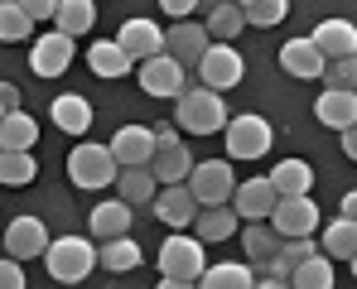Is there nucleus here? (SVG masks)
Listing matches in <instances>:
<instances>
[{"mask_svg":"<svg viewBox=\"0 0 357 289\" xmlns=\"http://www.w3.org/2000/svg\"><path fill=\"white\" fill-rule=\"evenodd\" d=\"M227 120H232V116H227V102H222L218 92H208L203 82L188 87L174 102V125L188 130V135H218V130H227Z\"/></svg>","mask_w":357,"mask_h":289,"instance_id":"1","label":"nucleus"},{"mask_svg":"<svg viewBox=\"0 0 357 289\" xmlns=\"http://www.w3.org/2000/svg\"><path fill=\"white\" fill-rule=\"evenodd\" d=\"M44 265H49V280L59 285H82L97 265V246L87 236H59L49 251H44Z\"/></svg>","mask_w":357,"mask_h":289,"instance_id":"2","label":"nucleus"},{"mask_svg":"<svg viewBox=\"0 0 357 289\" xmlns=\"http://www.w3.org/2000/svg\"><path fill=\"white\" fill-rule=\"evenodd\" d=\"M68 178H73L77 188H107V183H116L121 164H116V155H112V145H92V140L73 145V155H68Z\"/></svg>","mask_w":357,"mask_h":289,"instance_id":"3","label":"nucleus"},{"mask_svg":"<svg viewBox=\"0 0 357 289\" xmlns=\"http://www.w3.org/2000/svg\"><path fill=\"white\" fill-rule=\"evenodd\" d=\"M188 193L198 198V208H232V193H237V173L227 159H203L188 173Z\"/></svg>","mask_w":357,"mask_h":289,"instance_id":"4","label":"nucleus"},{"mask_svg":"<svg viewBox=\"0 0 357 289\" xmlns=\"http://www.w3.org/2000/svg\"><path fill=\"white\" fill-rule=\"evenodd\" d=\"M222 140H227V155H232V159H266L271 145H275V130H271L266 116L246 111V116H232V120H227Z\"/></svg>","mask_w":357,"mask_h":289,"instance_id":"5","label":"nucleus"},{"mask_svg":"<svg viewBox=\"0 0 357 289\" xmlns=\"http://www.w3.org/2000/svg\"><path fill=\"white\" fill-rule=\"evenodd\" d=\"M203 270H208V256H203V241H198V236L174 231V236L160 246V275H165V280H188V285H198Z\"/></svg>","mask_w":357,"mask_h":289,"instance_id":"6","label":"nucleus"},{"mask_svg":"<svg viewBox=\"0 0 357 289\" xmlns=\"http://www.w3.org/2000/svg\"><path fill=\"white\" fill-rule=\"evenodd\" d=\"M198 77H203V87H208V92H218V97H222V92H232L241 77H246V58H241L232 44H213L208 58L198 63Z\"/></svg>","mask_w":357,"mask_h":289,"instance_id":"7","label":"nucleus"},{"mask_svg":"<svg viewBox=\"0 0 357 289\" xmlns=\"http://www.w3.org/2000/svg\"><path fill=\"white\" fill-rule=\"evenodd\" d=\"M271 227H275L280 241L314 236V231H319V208H314V198H280L275 212H271Z\"/></svg>","mask_w":357,"mask_h":289,"instance_id":"8","label":"nucleus"},{"mask_svg":"<svg viewBox=\"0 0 357 289\" xmlns=\"http://www.w3.org/2000/svg\"><path fill=\"white\" fill-rule=\"evenodd\" d=\"M112 155H116L121 169H140V164H150V159L160 155V145H155V125H121L116 135H112Z\"/></svg>","mask_w":357,"mask_h":289,"instance_id":"9","label":"nucleus"},{"mask_svg":"<svg viewBox=\"0 0 357 289\" xmlns=\"http://www.w3.org/2000/svg\"><path fill=\"white\" fill-rule=\"evenodd\" d=\"M49 246H54V241H49V231H44L39 217H15V222L5 227V246H0V251H5L10 260H20V265H24V260L44 256Z\"/></svg>","mask_w":357,"mask_h":289,"instance_id":"10","label":"nucleus"},{"mask_svg":"<svg viewBox=\"0 0 357 289\" xmlns=\"http://www.w3.org/2000/svg\"><path fill=\"white\" fill-rule=\"evenodd\" d=\"M275 203H280V193L271 188V178H266V173H261V178L237 183V193H232V212H237V217H246V222H271Z\"/></svg>","mask_w":357,"mask_h":289,"instance_id":"11","label":"nucleus"},{"mask_svg":"<svg viewBox=\"0 0 357 289\" xmlns=\"http://www.w3.org/2000/svg\"><path fill=\"white\" fill-rule=\"evenodd\" d=\"M213 49V39H208V24H198V19H183V24H169V34H165V54L174 58V63H203Z\"/></svg>","mask_w":357,"mask_h":289,"instance_id":"12","label":"nucleus"},{"mask_svg":"<svg viewBox=\"0 0 357 289\" xmlns=\"http://www.w3.org/2000/svg\"><path fill=\"white\" fill-rule=\"evenodd\" d=\"M140 87H145V97H183L188 92V82H183V63H174L169 54L150 58V63H140Z\"/></svg>","mask_w":357,"mask_h":289,"instance_id":"13","label":"nucleus"},{"mask_svg":"<svg viewBox=\"0 0 357 289\" xmlns=\"http://www.w3.org/2000/svg\"><path fill=\"white\" fill-rule=\"evenodd\" d=\"M309 39H314V49L328 58V63L357 58V24H353V19H319Z\"/></svg>","mask_w":357,"mask_h":289,"instance_id":"14","label":"nucleus"},{"mask_svg":"<svg viewBox=\"0 0 357 289\" xmlns=\"http://www.w3.org/2000/svg\"><path fill=\"white\" fill-rule=\"evenodd\" d=\"M116 44L126 49V58L135 63H150V58H160L165 54V29L155 24V19H126L121 24V34H116Z\"/></svg>","mask_w":357,"mask_h":289,"instance_id":"15","label":"nucleus"},{"mask_svg":"<svg viewBox=\"0 0 357 289\" xmlns=\"http://www.w3.org/2000/svg\"><path fill=\"white\" fill-rule=\"evenodd\" d=\"M68 63H73V39L68 34H44V39H34V49H29V68H34V77H59L68 72Z\"/></svg>","mask_w":357,"mask_h":289,"instance_id":"16","label":"nucleus"},{"mask_svg":"<svg viewBox=\"0 0 357 289\" xmlns=\"http://www.w3.org/2000/svg\"><path fill=\"white\" fill-rule=\"evenodd\" d=\"M150 212L165 222V227H193V217H198V198L188 193V183H174V188H165L155 203H150Z\"/></svg>","mask_w":357,"mask_h":289,"instance_id":"17","label":"nucleus"},{"mask_svg":"<svg viewBox=\"0 0 357 289\" xmlns=\"http://www.w3.org/2000/svg\"><path fill=\"white\" fill-rule=\"evenodd\" d=\"M49 116H54V125H59L63 135H87L92 130V102L82 97V92H63L49 102Z\"/></svg>","mask_w":357,"mask_h":289,"instance_id":"18","label":"nucleus"},{"mask_svg":"<svg viewBox=\"0 0 357 289\" xmlns=\"http://www.w3.org/2000/svg\"><path fill=\"white\" fill-rule=\"evenodd\" d=\"M314 116H319L324 125H333L338 135L353 130V125H357V92H338V87H328L324 97H314Z\"/></svg>","mask_w":357,"mask_h":289,"instance_id":"19","label":"nucleus"},{"mask_svg":"<svg viewBox=\"0 0 357 289\" xmlns=\"http://www.w3.org/2000/svg\"><path fill=\"white\" fill-rule=\"evenodd\" d=\"M280 68L290 72V77H324L328 72V58L314 49V39H290L285 49H280Z\"/></svg>","mask_w":357,"mask_h":289,"instance_id":"20","label":"nucleus"},{"mask_svg":"<svg viewBox=\"0 0 357 289\" xmlns=\"http://www.w3.org/2000/svg\"><path fill=\"white\" fill-rule=\"evenodd\" d=\"M87 227H92V241H116V236H126L130 231V203L112 198V203L92 208L87 212Z\"/></svg>","mask_w":357,"mask_h":289,"instance_id":"21","label":"nucleus"},{"mask_svg":"<svg viewBox=\"0 0 357 289\" xmlns=\"http://www.w3.org/2000/svg\"><path fill=\"white\" fill-rule=\"evenodd\" d=\"M116 193H121V203H130V208H150V203L160 198V178L150 173V164H140V169H121Z\"/></svg>","mask_w":357,"mask_h":289,"instance_id":"22","label":"nucleus"},{"mask_svg":"<svg viewBox=\"0 0 357 289\" xmlns=\"http://www.w3.org/2000/svg\"><path fill=\"white\" fill-rule=\"evenodd\" d=\"M266 178H271V188H275L280 198H309V188H314V169H309L304 159H280Z\"/></svg>","mask_w":357,"mask_h":289,"instance_id":"23","label":"nucleus"},{"mask_svg":"<svg viewBox=\"0 0 357 289\" xmlns=\"http://www.w3.org/2000/svg\"><path fill=\"white\" fill-rule=\"evenodd\" d=\"M34 140H39V120L29 111H15V116L0 120V150H5V155H29Z\"/></svg>","mask_w":357,"mask_h":289,"instance_id":"24","label":"nucleus"},{"mask_svg":"<svg viewBox=\"0 0 357 289\" xmlns=\"http://www.w3.org/2000/svg\"><path fill=\"white\" fill-rule=\"evenodd\" d=\"M198 289H256V270L246 260H218L203 270Z\"/></svg>","mask_w":357,"mask_h":289,"instance_id":"25","label":"nucleus"},{"mask_svg":"<svg viewBox=\"0 0 357 289\" xmlns=\"http://www.w3.org/2000/svg\"><path fill=\"white\" fill-rule=\"evenodd\" d=\"M241 217L232 208H198V217H193V236L208 246V241H227V236H237Z\"/></svg>","mask_w":357,"mask_h":289,"instance_id":"26","label":"nucleus"},{"mask_svg":"<svg viewBox=\"0 0 357 289\" xmlns=\"http://www.w3.org/2000/svg\"><path fill=\"white\" fill-rule=\"evenodd\" d=\"M241 251H246V265H251V270H266V260L280 251V236H275V227H266V222H246Z\"/></svg>","mask_w":357,"mask_h":289,"instance_id":"27","label":"nucleus"},{"mask_svg":"<svg viewBox=\"0 0 357 289\" xmlns=\"http://www.w3.org/2000/svg\"><path fill=\"white\" fill-rule=\"evenodd\" d=\"M150 173H155L165 188L188 183V173H193V155H188V145H169V150H160V155L150 159Z\"/></svg>","mask_w":357,"mask_h":289,"instance_id":"28","label":"nucleus"},{"mask_svg":"<svg viewBox=\"0 0 357 289\" xmlns=\"http://www.w3.org/2000/svg\"><path fill=\"white\" fill-rule=\"evenodd\" d=\"M328 260H353L357 256V222L348 217H333L328 227H324V246H319Z\"/></svg>","mask_w":357,"mask_h":289,"instance_id":"29","label":"nucleus"},{"mask_svg":"<svg viewBox=\"0 0 357 289\" xmlns=\"http://www.w3.org/2000/svg\"><path fill=\"white\" fill-rule=\"evenodd\" d=\"M92 24H97V5H92V0H59V19H54L59 34L77 39V34H87Z\"/></svg>","mask_w":357,"mask_h":289,"instance_id":"30","label":"nucleus"},{"mask_svg":"<svg viewBox=\"0 0 357 289\" xmlns=\"http://www.w3.org/2000/svg\"><path fill=\"white\" fill-rule=\"evenodd\" d=\"M97 265H102V270H116V275H126V270H135V265H140V246H135L130 236L102 241V246H97Z\"/></svg>","mask_w":357,"mask_h":289,"instance_id":"31","label":"nucleus"},{"mask_svg":"<svg viewBox=\"0 0 357 289\" xmlns=\"http://www.w3.org/2000/svg\"><path fill=\"white\" fill-rule=\"evenodd\" d=\"M87 63H92V72H97V77H126V72H130V58H126V49H121L116 39L92 44Z\"/></svg>","mask_w":357,"mask_h":289,"instance_id":"32","label":"nucleus"},{"mask_svg":"<svg viewBox=\"0 0 357 289\" xmlns=\"http://www.w3.org/2000/svg\"><path fill=\"white\" fill-rule=\"evenodd\" d=\"M241 29H246V19H241V5H213L208 10V39H218V44H232Z\"/></svg>","mask_w":357,"mask_h":289,"instance_id":"33","label":"nucleus"},{"mask_svg":"<svg viewBox=\"0 0 357 289\" xmlns=\"http://www.w3.org/2000/svg\"><path fill=\"white\" fill-rule=\"evenodd\" d=\"M290 289H333V260H328L324 251L309 256L295 275H290Z\"/></svg>","mask_w":357,"mask_h":289,"instance_id":"34","label":"nucleus"},{"mask_svg":"<svg viewBox=\"0 0 357 289\" xmlns=\"http://www.w3.org/2000/svg\"><path fill=\"white\" fill-rule=\"evenodd\" d=\"M29 34H34V24L24 15V5L20 0H0V44H20Z\"/></svg>","mask_w":357,"mask_h":289,"instance_id":"35","label":"nucleus"},{"mask_svg":"<svg viewBox=\"0 0 357 289\" xmlns=\"http://www.w3.org/2000/svg\"><path fill=\"white\" fill-rule=\"evenodd\" d=\"M241 19L256 24V29H271V24L290 19V0H246L241 5Z\"/></svg>","mask_w":357,"mask_h":289,"instance_id":"36","label":"nucleus"},{"mask_svg":"<svg viewBox=\"0 0 357 289\" xmlns=\"http://www.w3.org/2000/svg\"><path fill=\"white\" fill-rule=\"evenodd\" d=\"M34 173H39L34 155H5L0 150V183L5 188H24V183H34Z\"/></svg>","mask_w":357,"mask_h":289,"instance_id":"37","label":"nucleus"},{"mask_svg":"<svg viewBox=\"0 0 357 289\" xmlns=\"http://www.w3.org/2000/svg\"><path fill=\"white\" fill-rule=\"evenodd\" d=\"M328 87H338V92H357V58H343V63H328Z\"/></svg>","mask_w":357,"mask_h":289,"instance_id":"38","label":"nucleus"},{"mask_svg":"<svg viewBox=\"0 0 357 289\" xmlns=\"http://www.w3.org/2000/svg\"><path fill=\"white\" fill-rule=\"evenodd\" d=\"M0 289H29V285H24L20 260H10V256H0Z\"/></svg>","mask_w":357,"mask_h":289,"instance_id":"39","label":"nucleus"},{"mask_svg":"<svg viewBox=\"0 0 357 289\" xmlns=\"http://www.w3.org/2000/svg\"><path fill=\"white\" fill-rule=\"evenodd\" d=\"M20 5H24L29 24H34V19H59V5H54V0H20Z\"/></svg>","mask_w":357,"mask_h":289,"instance_id":"40","label":"nucleus"},{"mask_svg":"<svg viewBox=\"0 0 357 289\" xmlns=\"http://www.w3.org/2000/svg\"><path fill=\"white\" fill-rule=\"evenodd\" d=\"M20 97H24V92H20L15 82H0V111H5V116L24 111V107H20Z\"/></svg>","mask_w":357,"mask_h":289,"instance_id":"41","label":"nucleus"},{"mask_svg":"<svg viewBox=\"0 0 357 289\" xmlns=\"http://www.w3.org/2000/svg\"><path fill=\"white\" fill-rule=\"evenodd\" d=\"M155 145H160V150H169V145H183V140H178V125H169V120H165V125H155Z\"/></svg>","mask_w":357,"mask_h":289,"instance_id":"42","label":"nucleus"},{"mask_svg":"<svg viewBox=\"0 0 357 289\" xmlns=\"http://www.w3.org/2000/svg\"><path fill=\"white\" fill-rule=\"evenodd\" d=\"M165 15H169V19H178V24H183V19H188V15H193V0H165Z\"/></svg>","mask_w":357,"mask_h":289,"instance_id":"43","label":"nucleus"},{"mask_svg":"<svg viewBox=\"0 0 357 289\" xmlns=\"http://www.w3.org/2000/svg\"><path fill=\"white\" fill-rule=\"evenodd\" d=\"M338 217L357 222V188H353V193H343V208H338Z\"/></svg>","mask_w":357,"mask_h":289,"instance_id":"44","label":"nucleus"},{"mask_svg":"<svg viewBox=\"0 0 357 289\" xmlns=\"http://www.w3.org/2000/svg\"><path fill=\"white\" fill-rule=\"evenodd\" d=\"M343 155L357 164V125H353V130H343Z\"/></svg>","mask_w":357,"mask_h":289,"instance_id":"45","label":"nucleus"},{"mask_svg":"<svg viewBox=\"0 0 357 289\" xmlns=\"http://www.w3.org/2000/svg\"><path fill=\"white\" fill-rule=\"evenodd\" d=\"M256 289H290V285H285V280H271V275H261V280H256Z\"/></svg>","mask_w":357,"mask_h":289,"instance_id":"46","label":"nucleus"},{"mask_svg":"<svg viewBox=\"0 0 357 289\" xmlns=\"http://www.w3.org/2000/svg\"><path fill=\"white\" fill-rule=\"evenodd\" d=\"M155 289H198V285H188V280H160Z\"/></svg>","mask_w":357,"mask_h":289,"instance_id":"47","label":"nucleus"},{"mask_svg":"<svg viewBox=\"0 0 357 289\" xmlns=\"http://www.w3.org/2000/svg\"><path fill=\"white\" fill-rule=\"evenodd\" d=\"M348 265H353V280H357V256H353V260H348Z\"/></svg>","mask_w":357,"mask_h":289,"instance_id":"48","label":"nucleus"},{"mask_svg":"<svg viewBox=\"0 0 357 289\" xmlns=\"http://www.w3.org/2000/svg\"><path fill=\"white\" fill-rule=\"evenodd\" d=\"M0 120H5V111H0Z\"/></svg>","mask_w":357,"mask_h":289,"instance_id":"49","label":"nucleus"}]
</instances>
